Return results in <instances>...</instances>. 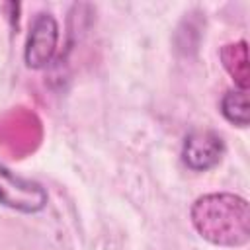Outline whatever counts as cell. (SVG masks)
Segmentation results:
<instances>
[{"instance_id": "8992f818", "label": "cell", "mask_w": 250, "mask_h": 250, "mask_svg": "<svg viewBox=\"0 0 250 250\" xmlns=\"http://www.w3.org/2000/svg\"><path fill=\"white\" fill-rule=\"evenodd\" d=\"M221 113L223 117L240 129H246L250 123V105H248V90H229L221 98Z\"/></svg>"}, {"instance_id": "6da1fadb", "label": "cell", "mask_w": 250, "mask_h": 250, "mask_svg": "<svg viewBox=\"0 0 250 250\" xmlns=\"http://www.w3.org/2000/svg\"><path fill=\"white\" fill-rule=\"evenodd\" d=\"M195 232L221 248H242L250 240V205L238 193L217 191L197 197L189 209Z\"/></svg>"}, {"instance_id": "277c9868", "label": "cell", "mask_w": 250, "mask_h": 250, "mask_svg": "<svg viewBox=\"0 0 250 250\" xmlns=\"http://www.w3.org/2000/svg\"><path fill=\"white\" fill-rule=\"evenodd\" d=\"M225 141L213 129H193L186 135L182 145V162L193 172H207L215 168L225 156Z\"/></svg>"}, {"instance_id": "7a4b0ae2", "label": "cell", "mask_w": 250, "mask_h": 250, "mask_svg": "<svg viewBox=\"0 0 250 250\" xmlns=\"http://www.w3.org/2000/svg\"><path fill=\"white\" fill-rule=\"evenodd\" d=\"M47 189L29 178H21L0 162V205L12 211L33 215L47 207Z\"/></svg>"}, {"instance_id": "5b68a950", "label": "cell", "mask_w": 250, "mask_h": 250, "mask_svg": "<svg viewBox=\"0 0 250 250\" xmlns=\"http://www.w3.org/2000/svg\"><path fill=\"white\" fill-rule=\"evenodd\" d=\"M221 61L238 90H248V45L244 39L221 49Z\"/></svg>"}, {"instance_id": "3957f363", "label": "cell", "mask_w": 250, "mask_h": 250, "mask_svg": "<svg viewBox=\"0 0 250 250\" xmlns=\"http://www.w3.org/2000/svg\"><path fill=\"white\" fill-rule=\"evenodd\" d=\"M57 45H59L57 18L51 12H39L31 21L25 39V49H23L25 66L33 70L45 68L57 55Z\"/></svg>"}]
</instances>
